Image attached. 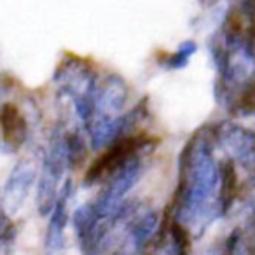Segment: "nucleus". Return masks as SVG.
Listing matches in <instances>:
<instances>
[{"label":"nucleus","instance_id":"9b49d317","mask_svg":"<svg viewBox=\"0 0 255 255\" xmlns=\"http://www.w3.org/2000/svg\"><path fill=\"white\" fill-rule=\"evenodd\" d=\"M196 49H198V46H196L194 40H184L177 47L175 53H170L168 56H164L163 65L168 68H184L192 58V54L196 53Z\"/></svg>","mask_w":255,"mask_h":255},{"label":"nucleus","instance_id":"f03ea898","mask_svg":"<svg viewBox=\"0 0 255 255\" xmlns=\"http://www.w3.org/2000/svg\"><path fill=\"white\" fill-rule=\"evenodd\" d=\"M159 229L156 208L126 201L112 217L100 219L84 255H138Z\"/></svg>","mask_w":255,"mask_h":255},{"label":"nucleus","instance_id":"f8f14e48","mask_svg":"<svg viewBox=\"0 0 255 255\" xmlns=\"http://www.w3.org/2000/svg\"><path fill=\"white\" fill-rule=\"evenodd\" d=\"M12 238H14L12 220H11V217L4 212L2 205H0V245L9 243V241H12Z\"/></svg>","mask_w":255,"mask_h":255},{"label":"nucleus","instance_id":"20e7f679","mask_svg":"<svg viewBox=\"0 0 255 255\" xmlns=\"http://www.w3.org/2000/svg\"><path fill=\"white\" fill-rule=\"evenodd\" d=\"M154 149V136L145 133H133V135H124L112 142L88 168L84 175V185L91 187L96 184L105 185L119 170H123L133 157L140 154L150 152Z\"/></svg>","mask_w":255,"mask_h":255},{"label":"nucleus","instance_id":"f257e3e1","mask_svg":"<svg viewBox=\"0 0 255 255\" xmlns=\"http://www.w3.org/2000/svg\"><path fill=\"white\" fill-rule=\"evenodd\" d=\"M212 128L199 129L185 143L178 161V187L175 194V215L189 234H201L224 213L220 201V164L213 156Z\"/></svg>","mask_w":255,"mask_h":255},{"label":"nucleus","instance_id":"39448f33","mask_svg":"<svg viewBox=\"0 0 255 255\" xmlns=\"http://www.w3.org/2000/svg\"><path fill=\"white\" fill-rule=\"evenodd\" d=\"M68 168V154L67 143H65V133L56 131L49 142V147L44 156L42 170L39 175V185H37V208L40 215H51L54 210L60 192L63 189V173Z\"/></svg>","mask_w":255,"mask_h":255},{"label":"nucleus","instance_id":"0eeeda50","mask_svg":"<svg viewBox=\"0 0 255 255\" xmlns=\"http://www.w3.org/2000/svg\"><path fill=\"white\" fill-rule=\"evenodd\" d=\"M35 178L37 168L32 161H21L11 171L4 185V191H2V198H0V205L11 219L23 210L30 191L35 184Z\"/></svg>","mask_w":255,"mask_h":255},{"label":"nucleus","instance_id":"7ed1b4c3","mask_svg":"<svg viewBox=\"0 0 255 255\" xmlns=\"http://www.w3.org/2000/svg\"><path fill=\"white\" fill-rule=\"evenodd\" d=\"M54 82L72 100L75 114L86 128L93 117L96 91L100 84L93 65H89L82 58L68 54L58 67L54 74Z\"/></svg>","mask_w":255,"mask_h":255},{"label":"nucleus","instance_id":"423d86ee","mask_svg":"<svg viewBox=\"0 0 255 255\" xmlns=\"http://www.w3.org/2000/svg\"><path fill=\"white\" fill-rule=\"evenodd\" d=\"M215 145L227 154V159L255 171V133L234 123H220L212 128Z\"/></svg>","mask_w":255,"mask_h":255},{"label":"nucleus","instance_id":"1a4fd4ad","mask_svg":"<svg viewBox=\"0 0 255 255\" xmlns=\"http://www.w3.org/2000/svg\"><path fill=\"white\" fill-rule=\"evenodd\" d=\"M0 135L11 150L19 149L28 138L26 117L14 103H4L0 107Z\"/></svg>","mask_w":255,"mask_h":255},{"label":"nucleus","instance_id":"9d476101","mask_svg":"<svg viewBox=\"0 0 255 255\" xmlns=\"http://www.w3.org/2000/svg\"><path fill=\"white\" fill-rule=\"evenodd\" d=\"M189 245H191V234L171 219L157 243L154 245L150 255H187Z\"/></svg>","mask_w":255,"mask_h":255},{"label":"nucleus","instance_id":"6e6552de","mask_svg":"<svg viewBox=\"0 0 255 255\" xmlns=\"http://www.w3.org/2000/svg\"><path fill=\"white\" fill-rule=\"evenodd\" d=\"M72 180L63 184L54 210L51 212V219L46 231V243H44V255H61L65 248V229L68 224V201L72 198Z\"/></svg>","mask_w":255,"mask_h":255}]
</instances>
